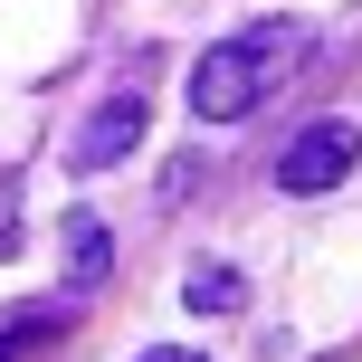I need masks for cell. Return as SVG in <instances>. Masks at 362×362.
<instances>
[{
  "mask_svg": "<svg viewBox=\"0 0 362 362\" xmlns=\"http://www.w3.org/2000/svg\"><path fill=\"white\" fill-rule=\"evenodd\" d=\"M48 334H57V325H38V315H19V325L0 334V362H29L38 344H48Z\"/></svg>",
  "mask_w": 362,
  "mask_h": 362,
  "instance_id": "6",
  "label": "cell"
},
{
  "mask_svg": "<svg viewBox=\"0 0 362 362\" xmlns=\"http://www.w3.org/2000/svg\"><path fill=\"white\" fill-rule=\"evenodd\" d=\"M144 362H200V353H172V344H163V353H144Z\"/></svg>",
  "mask_w": 362,
  "mask_h": 362,
  "instance_id": "8",
  "label": "cell"
},
{
  "mask_svg": "<svg viewBox=\"0 0 362 362\" xmlns=\"http://www.w3.org/2000/svg\"><path fill=\"white\" fill-rule=\"evenodd\" d=\"M134 144H144V95L124 86V95H105V105H95L86 124H76V144H67V163H76V172H105V163H124Z\"/></svg>",
  "mask_w": 362,
  "mask_h": 362,
  "instance_id": "3",
  "label": "cell"
},
{
  "mask_svg": "<svg viewBox=\"0 0 362 362\" xmlns=\"http://www.w3.org/2000/svg\"><path fill=\"white\" fill-rule=\"evenodd\" d=\"M305 57H315V29H305V19H267V29L219 38V48L191 57V115H200V124H238V115H257Z\"/></svg>",
  "mask_w": 362,
  "mask_h": 362,
  "instance_id": "1",
  "label": "cell"
},
{
  "mask_svg": "<svg viewBox=\"0 0 362 362\" xmlns=\"http://www.w3.org/2000/svg\"><path fill=\"white\" fill-rule=\"evenodd\" d=\"M57 267H67V286L86 296V286H105V267H115V229L95 210H76L67 219V238H57Z\"/></svg>",
  "mask_w": 362,
  "mask_h": 362,
  "instance_id": "4",
  "label": "cell"
},
{
  "mask_svg": "<svg viewBox=\"0 0 362 362\" xmlns=\"http://www.w3.org/2000/svg\"><path fill=\"white\" fill-rule=\"evenodd\" d=\"M181 296H191L200 315H238V296H248V286H238V267H191V286H181Z\"/></svg>",
  "mask_w": 362,
  "mask_h": 362,
  "instance_id": "5",
  "label": "cell"
},
{
  "mask_svg": "<svg viewBox=\"0 0 362 362\" xmlns=\"http://www.w3.org/2000/svg\"><path fill=\"white\" fill-rule=\"evenodd\" d=\"M19 248V191H10V172H0V257Z\"/></svg>",
  "mask_w": 362,
  "mask_h": 362,
  "instance_id": "7",
  "label": "cell"
},
{
  "mask_svg": "<svg viewBox=\"0 0 362 362\" xmlns=\"http://www.w3.org/2000/svg\"><path fill=\"white\" fill-rule=\"evenodd\" d=\"M362 163V134L344 124V115H325V124H305L286 153H276V191H296V200H315V191H334Z\"/></svg>",
  "mask_w": 362,
  "mask_h": 362,
  "instance_id": "2",
  "label": "cell"
}]
</instances>
